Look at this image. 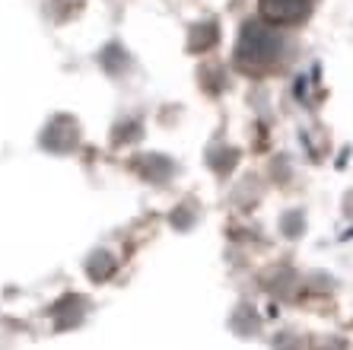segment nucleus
I'll use <instances>...</instances> for the list:
<instances>
[{
  "label": "nucleus",
  "instance_id": "f03ea898",
  "mask_svg": "<svg viewBox=\"0 0 353 350\" xmlns=\"http://www.w3.org/2000/svg\"><path fill=\"white\" fill-rule=\"evenodd\" d=\"M258 10L274 26H296L309 17L312 0H258Z\"/></svg>",
  "mask_w": 353,
  "mask_h": 350
},
{
  "label": "nucleus",
  "instance_id": "f257e3e1",
  "mask_svg": "<svg viewBox=\"0 0 353 350\" xmlns=\"http://www.w3.org/2000/svg\"><path fill=\"white\" fill-rule=\"evenodd\" d=\"M280 51V39L277 32H271L268 26L261 23H248L242 29V39H239V61L242 64H271Z\"/></svg>",
  "mask_w": 353,
  "mask_h": 350
}]
</instances>
